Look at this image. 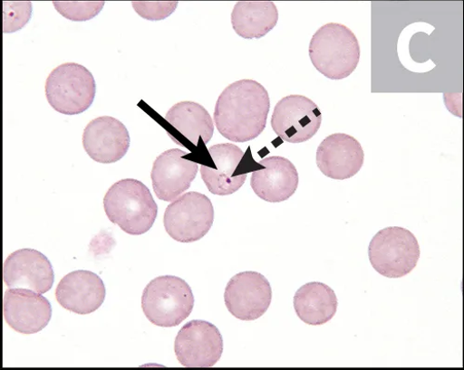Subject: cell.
<instances>
[{
	"label": "cell",
	"instance_id": "obj_13",
	"mask_svg": "<svg viewBox=\"0 0 464 370\" xmlns=\"http://www.w3.org/2000/svg\"><path fill=\"white\" fill-rule=\"evenodd\" d=\"M364 151L353 137L336 133L327 137L317 147L316 165L324 176L344 180L358 174L364 165Z\"/></svg>",
	"mask_w": 464,
	"mask_h": 370
},
{
	"label": "cell",
	"instance_id": "obj_15",
	"mask_svg": "<svg viewBox=\"0 0 464 370\" xmlns=\"http://www.w3.org/2000/svg\"><path fill=\"white\" fill-rule=\"evenodd\" d=\"M4 278L8 288L28 289L44 294L53 288L54 272L48 257L43 252L21 249L6 259Z\"/></svg>",
	"mask_w": 464,
	"mask_h": 370
},
{
	"label": "cell",
	"instance_id": "obj_8",
	"mask_svg": "<svg viewBox=\"0 0 464 370\" xmlns=\"http://www.w3.org/2000/svg\"><path fill=\"white\" fill-rule=\"evenodd\" d=\"M174 352L178 361L186 367H211L222 357L223 337L210 322L192 320L178 332Z\"/></svg>",
	"mask_w": 464,
	"mask_h": 370
},
{
	"label": "cell",
	"instance_id": "obj_20",
	"mask_svg": "<svg viewBox=\"0 0 464 370\" xmlns=\"http://www.w3.org/2000/svg\"><path fill=\"white\" fill-rule=\"evenodd\" d=\"M278 10L273 2H239L232 12L235 32L246 40L264 38L278 22Z\"/></svg>",
	"mask_w": 464,
	"mask_h": 370
},
{
	"label": "cell",
	"instance_id": "obj_2",
	"mask_svg": "<svg viewBox=\"0 0 464 370\" xmlns=\"http://www.w3.org/2000/svg\"><path fill=\"white\" fill-rule=\"evenodd\" d=\"M103 207L107 217L130 235L150 232L158 216V205L144 183L122 179L106 193Z\"/></svg>",
	"mask_w": 464,
	"mask_h": 370
},
{
	"label": "cell",
	"instance_id": "obj_4",
	"mask_svg": "<svg viewBox=\"0 0 464 370\" xmlns=\"http://www.w3.org/2000/svg\"><path fill=\"white\" fill-rule=\"evenodd\" d=\"M194 306L192 289L179 277L156 278L142 292V311L158 327L179 326L191 315Z\"/></svg>",
	"mask_w": 464,
	"mask_h": 370
},
{
	"label": "cell",
	"instance_id": "obj_23",
	"mask_svg": "<svg viewBox=\"0 0 464 370\" xmlns=\"http://www.w3.org/2000/svg\"><path fill=\"white\" fill-rule=\"evenodd\" d=\"M30 2H4V33H14L25 26L32 16Z\"/></svg>",
	"mask_w": 464,
	"mask_h": 370
},
{
	"label": "cell",
	"instance_id": "obj_12",
	"mask_svg": "<svg viewBox=\"0 0 464 370\" xmlns=\"http://www.w3.org/2000/svg\"><path fill=\"white\" fill-rule=\"evenodd\" d=\"M5 318L21 335H34L52 319L51 303L42 293L28 289L9 288L4 299Z\"/></svg>",
	"mask_w": 464,
	"mask_h": 370
},
{
	"label": "cell",
	"instance_id": "obj_10",
	"mask_svg": "<svg viewBox=\"0 0 464 370\" xmlns=\"http://www.w3.org/2000/svg\"><path fill=\"white\" fill-rule=\"evenodd\" d=\"M271 302V285L258 272H241L234 276L226 288L227 308L232 316L243 321H254L263 317Z\"/></svg>",
	"mask_w": 464,
	"mask_h": 370
},
{
	"label": "cell",
	"instance_id": "obj_21",
	"mask_svg": "<svg viewBox=\"0 0 464 370\" xmlns=\"http://www.w3.org/2000/svg\"><path fill=\"white\" fill-rule=\"evenodd\" d=\"M166 120L188 141L198 146L211 139L214 124L208 110L194 101H182L172 106L166 115Z\"/></svg>",
	"mask_w": 464,
	"mask_h": 370
},
{
	"label": "cell",
	"instance_id": "obj_5",
	"mask_svg": "<svg viewBox=\"0 0 464 370\" xmlns=\"http://www.w3.org/2000/svg\"><path fill=\"white\" fill-rule=\"evenodd\" d=\"M46 97L58 113L76 116L92 104L96 84L92 73L84 66L68 62L56 67L46 81Z\"/></svg>",
	"mask_w": 464,
	"mask_h": 370
},
{
	"label": "cell",
	"instance_id": "obj_19",
	"mask_svg": "<svg viewBox=\"0 0 464 370\" xmlns=\"http://www.w3.org/2000/svg\"><path fill=\"white\" fill-rule=\"evenodd\" d=\"M295 310L298 318L310 326H321L334 318L338 299L334 290L323 282H309L295 293Z\"/></svg>",
	"mask_w": 464,
	"mask_h": 370
},
{
	"label": "cell",
	"instance_id": "obj_3",
	"mask_svg": "<svg viewBox=\"0 0 464 370\" xmlns=\"http://www.w3.org/2000/svg\"><path fill=\"white\" fill-rule=\"evenodd\" d=\"M309 56L315 69L332 81L352 75L361 60V46L347 26L331 23L321 26L313 35Z\"/></svg>",
	"mask_w": 464,
	"mask_h": 370
},
{
	"label": "cell",
	"instance_id": "obj_16",
	"mask_svg": "<svg viewBox=\"0 0 464 370\" xmlns=\"http://www.w3.org/2000/svg\"><path fill=\"white\" fill-rule=\"evenodd\" d=\"M130 134L118 119L102 117L92 120L83 133V147L88 156L100 164H113L129 151Z\"/></svg>",
	"mask_w": 464,
	"mask_h": 370
},
{
	"label": "cell",
	"instance_id": "obj_1",
	"mask_svg": "<svg viewBox=\"0 0 464 370\" xmlns=\"http://www.w3.org/2000/svg\"><path fill=\"white\" fill-rule=\"evenodd\" d=\"M269 110L266 88L255 81L243 80L222 92L214 109V123L220 134L233 142L251 141L266 129Z\"/></svg>",
	"mask_w": 464,
	"mask_h": 370
},
{
	"label": "cell",
	"instance_id": "obj_14",
	"mask_svg": "<svg viewBox=\"0 0 464 370\" xmlns=\"http://www.w3.org/2000/svg\"><path fill=\"white\" fill-rule=\"evenodd\" d=\"M188 157V154L180 149H171L156 159L151 178L160 200L173 202L191 187L198 164Z\"/></svg>",
	"mask_w": 464,
	"mask_h": 370
},
{
	"label": "cell",
	"instance_id": "obj_22",
	"mask_svg": "<svg viewBox=\"0 0 464 370\" xmlns=\"http://www.w3.org/2000/svg\"><path fill=\"white\" fill-rule=\"evenodd\" d=\"M53 6L68 20L84 22L97 16L103 9L104 2H53Z\"/></svg>",
	"mask_w": 464,
	"mask_h": 370
},
{
	"label": "cell",
	"instance_id": "obj_17",
	"mask_svg": "<svg viewBox=\"0 0 464 370\" xmlns=\"http://www.w3.org/2000/svg\"><path fill=\"white\" fill-rule=\"evenodd\" d=\"M105 293L104 283L98 275L88 270H77L61 280L55 298L64 309L79 315H89L102 307Z\"/></svg>",
	"mask_w": 464,
	"mask_h": 370
},
{
	"label": "cell",
	"instance_id": "obj_18",
	"mask_svg": "<svg viewBox=\"0 0 464 370\" xmlns=\"http://www.w3.org/2000/svg\"><path fill=\"white\" fill-rule=\"evenodd\" d=\"M259 164L264 168L255 171L251 178V186L259 198L268 203H281L296 193L299 174L290 160L271 157Z\"/></svg>",
	"mask_w": 464,
	"mask_h": 370
},
{
	"label": "cell",
	"instance_id": "obj_11",
	"mask_svg": "<svg viewBox=\"0 0 464 370\" xmlns=\"http://www.w3.org/2000/svg\"><path fill=\"white\" fill-rule=\"evenodd\" d=\"M210 160L200 166L201 177L214 195L227 196L244 185L247 173L239 169L244 152L232 143L214 145L208 149Z\"/></svg>",
	"mask_w": 464,
	"mask_h": 370
},
{
	"label": "cell",
	"instance_id": "obj_24",
	"mask_svg": "<svg viewBox=\"0 0 464 370\" xmlns=\"http://www.w3.org/2000/svg\"><path fill=\"white\" fill-rule=\"evenodd\" d=\"M178 2H133L134 11L150 21H161L171 15L177 9Z\"/></svg>",
	"mask_w": 464,
	"mask_h": 370
},
{
	"label": "cell",
	"instance_id": "obj_6",
	"mask_svg": "<svg viewBox=\"0 0 464 370\" xmlns=\"http://www.w3.org/2000/svg\"><path fill=\"white\" fill-rule=\"evenodd\" d=\"M420 255L415 236L407 229L390 227L380 231L369 246L372 268L383 277L399 279L409 275Z\"/></svg>",
	"mask_w": 464,
	"mask_h": 370
},
{
	"label": "cell",
	"instance_id": "obj_9",
	"mask_svg": "<svg viewBox=\"0 0 464 370\" xmlns=\"http://www.w3.org/2000/svg\"><path fill=\"white\" fill-rule=\"evenodd\" d=\"M323 123L317 105L305 96L290 95L280 100L275 109L271 126L284 141L303 143L311 139Z\"/></svg>",
	"mask_w": 464,
	"mask_h": 370
},
{
	"label": "cell",
	"instance_id": "obj_7",
	"mask_svg": "<svg viewBox=\"0 0 464 370\" xmlns=\"http://www.w3.org/2000/svg\"><path fill=\"white\" fill-rule=\"evenodd\" d=\"M214 222V208L204 194L191 192L174 200L166 209L164 227L176 242L190 243L204 238Z\"/></svg>",
	"mask_w": 464,
	"mask_h": 370
}]
</instances>
